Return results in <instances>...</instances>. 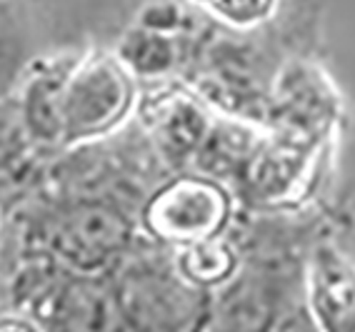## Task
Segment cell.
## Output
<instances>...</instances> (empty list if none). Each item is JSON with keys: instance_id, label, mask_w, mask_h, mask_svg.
<instances>
[{"instance_id": "cell-3", "label": "cell", "mask_w": 355, "mask_h": 332, "mask_svg": "<svg viewBox=\"0 0 355 332\" xmlns=\"http://www.w3.org/2000/svg\"><path fill=\"white\" fill-rule=\"evenodd\" d=\"M0 332H35V327L28 325L26 320H0Z\"/></svg>"}, {"instance_id": "cell-1", "label": "cell", "mask_w": 355, "mask_h": 332, "mask_svg": "<svg viewBox=\"0 0 355 332\" xmlns=\"http://www.w3.org/2000/svg\"><path fill=\"white\" fill-rule=\"evenodd\" d=\"M223 217V192L203 180L173 183L148 208L150 230L178 243H200L220 228Z\"/></svg>"}, {"instance_id": "cell-2", "label": "cell", "mask_w": 355, "mask_h": 332, "mask_svg": "<svg viewBox=\"0 0 355 332\" xmlns=\"http://www.w3.org/2000/svg\"><path fill=\"white\" fill-rule=\"evenodd\" d=\"M220 18L230 20L235 26H250L268 18L275 8V0H198Z\"/></svg>"}]
</instances>
